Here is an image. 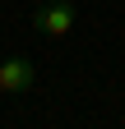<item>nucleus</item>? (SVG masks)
Instances as JSON below:
<instances>
[{
  "instance_id": "1",
  "label": "nucleus",
  "mask_w": 125,
  "mask_h": 129,
  "mask_svg": "<svg viewBox=\"0 0 125 129\" xmlns=\"http://www.w3.org/2000/svg\"><path fill=\"white\" fill-rule=\"evenodd\" d=\"M74 23H79L74 0H46V5H37V14H33V28L42 37H65Z\"/></svg>"
},
{
  "instance_id": "2",
  "label": "nucleus",
  "mask_w": 125,
  "mask_h": 129,
  "mask_svg": "<svg viewBox=\"0 0 125 129\" xmlns=\"http://www.w3.org/2000/svg\"><path fill=\"white\" fill-rule=\"evenodd\" d=\"M33 83H37V64L28 55H9L5 64H0V92H5V97H19Z\"/></svg>"
}]
</instances>
